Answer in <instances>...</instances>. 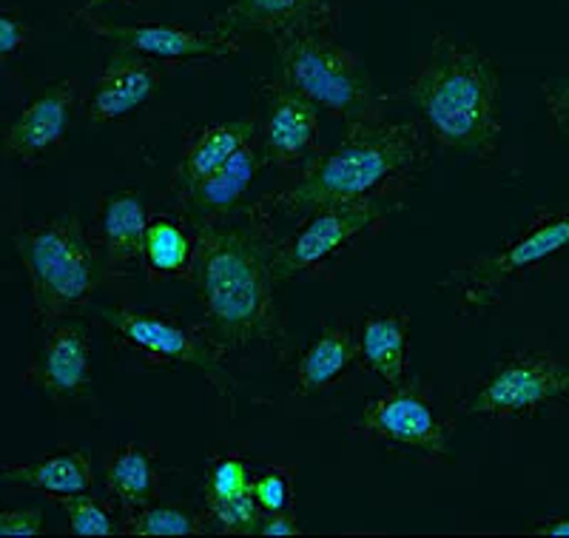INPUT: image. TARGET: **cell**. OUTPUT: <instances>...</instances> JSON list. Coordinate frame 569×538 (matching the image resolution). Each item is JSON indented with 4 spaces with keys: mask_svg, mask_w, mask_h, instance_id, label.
<instances>
[{
    "mask_svg": "<svg viewBox=\"0 0 569 538\" xmlns=\"http://www.w3.org/2000/svg\"><path fill=\"white\" fill-rule=\"evenodd\" d=\"M106 3H114V0H86L83 7H80V12H78V20L91 18V14H98L100 9L106 7Z\"/></svg>",
    "mask_w": 569,
    "mask_h": 538,
    "instance_id": "836d02e7",
    "label": "cell"
},
{
    "mask_svg": "<svg viewBox=\"0 0 569 538\" xmlns=\"http://www.w3.org/2000/svg\"><path fill=\"white\" fill-rule=\"evenodd\" d=\"M393 208L396 202L368 200L311 211L297 231L277 242L273 273L277 279H299L328 271L356 242L385 228Z\"/></svg>",
    "mask_w": 569,
    "mask_h": 538,
    "instance_id": "ba28073f",
    "label": "cell"
},
{
    "mask_svg": "<svg viewBox=\"0 0 569 538\" xmlns=\"http://www.w3.org/2000/svg\"><path fill=\"white\" fill-rule=\"evenodd\" d=\"M359 362L382 377L388 385L408 379L410 365V311L390 308V311L368 313L356 337Z\"/></svg>",
    "mask_w": 569,
    "mask_h": 538,
    "instance_id": "d6986e66",
    "label": "cell"
},
{
    "mask_svg": "<svg viewBox=\"0 0 569 538\" xmlns=\"http://www.w3.org/2000/svg\"><path fill=\"white\" fill-rule=\"evenodd\" d=\"M259 532L273 538L302 536V527H299L297 516H293L291 510H282V512H266V516H262V525H259Z\"/></svg>",
    "mask_w": 569,
    "mask_h": 538,
    "instance_id": "1f68e13d",
    "label": "cell"
},
{
    "mask_svg": "<svg viewBox=\"0 0 569 538\" xmlns=\"http://www.w3.org/2000/svg\"><path fill=\"white\" fill-rule=\"evenodd\" d=\"M262 151L257 149V140L240 149L231 160L222 166L217 175L206 177L202 182L191 186V189L174 195L188 211V217H211L231 211V208L242 206L253 186L259 166H262Z\"/></svg>",
    "mask_w": 569,
    "mask_h": 538,
    "instance_id": "44dd1931",
    "label": "cell"
},
{
    "mask_svg": "<svg viewBox=\"0 0 569 538\" xmlns=\"http://www.w3.org/2000/svg\"><path fill=\"white\" fill-rule=\"evenodd\" d=\"M259 103L257 143H262V160L279 171L299 175L322 149L319 106L284 78L259 86Z\"/></svg>",
    "mask_w": 569,
    "mask_h": 538,
    "instance_id": "8fae6325",
    "label": "cell"
},
{
    "mask_svg": "<svg viewBox=\"0 0 569 538\" xmlns=\"http://www.w3.org/2000/svg\"><path fill=\"white\" fill-rule=\"evenodd\" d=\"M194 260V237L188 222L171 217H154L146 231L142 266L154 279H188Z\"/></svg>",
    "mask_w": 569,
    "mask_h": 538,
    "instance_id": "cb8c5ba5",
    "label": "cell"
},
{
    "mask_svg": "<svg viewBox=\"0 0 569 538\" xmlns=\"http://www.w3.org/2000/svg\"><path fill=\"white\" fill-rule=\"evenodd\" d=\"M0 481L27 487L49 499H63V496L89 494L94 487V465L86 450H63V454H46L43 459L34 461L0 465Z\"/></svg>",
    "mask_w": 569,
    "mask_h": 538,
    "instance_id": "ffe728a7",
    "label": "cell"
},
{
    "mask_svg": "<svg viewBox=\"0 0 569 538\" xmlns=\"http://www.w3.org/2000/svg\"><path fill=\"white\" fill-rule=\"evenodd\" d=\"M120 532L126 536H197L206 532V519L191 516L182 507L171 505H149L140 510L120 512Z\"/></svg>",
    "mask_w": 569,
    "mask_h": 538,
    "instance_id": "d4e9b609",
    "label": "cell"
},
{
    "mask_svg": "<svg viewBox=\"0 0 569 538\" xmlns=\"http://www.w3.org/2000/svg\"><path fill=\"white\" fill-rule=\"evenodd\" d=\"M257 114L186 131L180 162L169 171V189L180 195V191L191 189L206 177L217 175L237 151L257 140Z\"/></svg>",
    "mask_w": 569,
    "mask_h": 538,
    "instance_id": "e0dca14e",
    "label": "cell"
},
{
    "mask_svg": "<svg viewBox=\"0 0 569 538\" xmlns=\"http://www.w3.org/2000/svg\"><path fill=\"white\" fill-rule=\"evenodd\" d=\"M98 248L103 257V268L111 277H123L137 262H142L146 231H149V211L146 202L134 191H117L100 200L98 220Z\"/></svg>",
    "mask_w": 569,
    "mask_h": 538,
    "instance_id": "ac0fdd59",
    "label": "cell"
},
{
    "mask_svg": "<svg viewBox=\"0 0 569 538\" xmlns=\"http://www.w3.org/2000/svg\"><path fill=\"white\" fill-rule=\"evenodd\" d=\"M543 109H547V120L552 129L569 137V63L563 66L561 74H552L541 83Z\"/></svg>",
    "mask_w": 569,
    "mask_h": 538,
    "instance_id": "f1b7e54d",
    "label": "cell"
},
{
    "mask_svg": "<svg viewBox=\"0 0 569 538\" xmlns=\"http://www.w3.org/2000/svg\"><path fill=\"white\" fill-rule=\"evenodd\" d=\"M282 78L319 109L353 123L385 120L388 94L376 89L368 66L337 40V29H293L271 38Z\"/></svg>",
    "mask_w": 569,
    "mask_h": 538,
    "instance_id": "5b68a950",
    "label": "cell"
},
{
    "mask_svg": "<svg viewBox=\"0 0 569 538\" xmlns=\"http://www.w3.org/2000/svg\"><path fill=\"white\" fill-rule=\"evenodd\" d=\"M32 297V322L40 331L60 319L78 317L94 302L106 277L98 242L74 215L20 222L14 231Z\"/></svg>",
    "mask_w": 569,
    "mask_h": 538,
    "instance_id": "277c9868",
    "label": "cell"
},
{
    "mask_svg": "<svg viewBox=\"0 0 569 538\" xmlns=\"http://www.w3.org/2000/svg\"><path fill=\"white\" fill-rule=\"evenodd\" d=\"M106 490L120 512L154 505L160 496V474L154 467V448L123 445L106 461Z\"/></svg>",
    "mask_w": 569,
    "mask_h": 538,
    "instance_id": "603a6c76",
    "label": "cell"
},
{
    "mask_svg": "<svg viewBox=\"0 0 569 538\" xmlns=\"http://www.w3.org/2000/svg\"><path fill=\"white\" fill-rule=\"evenodd\" d=\"M569 248V206L541 208L496 251L472 253L450 268L441 288L453 293V308L461 319H479L501 306L510 282L525 277Z\"/></svg>",
    "mask_w": 569,
    "mask_h": 538,
    "instance_id": "8992f818",
    "label": "cell"
},
{
    "mask_svg": "<svg viewBox=\"0 0 569 538\" xmlns=\"http://www.w3.org/2000/svg\"><path fill=\"white\" fill-rule=\"evenodd\" d=\"M103 325L114 331L117 342L134 350L137 357L154 365H194L206 377L213 379L220 390L233 388L231 377L222 368V359L202 333L200 322L191 325L182 317L162 308H103L98 313Z\"/></svg>",
    "mask_w": 569,
    "mask_h": 538,
    "instance_id": "9c48e42d",
    "label": "cell"
},
{
    "mask_svg": "<svg viewBox=\"0 0 569 538\" xmlns=\"http://www.w3.org/2000/svg\"><path fill=\"white\" fill-rule=\"evenodd\" d=\"M291 467H268L253 479V499L262 507V512L291 510L293 501V479Z\"/></svg>",
    "mask_w": 569,
    "mask_h": 538,
    "instance_id": "83f0119b",
    "label": "cell"
},
{
    "mask_svg": "<svg viewBox=\"0 0 569 538\" xmlns=\"http://www.w3.org/2000/svg\"><path fill=\"white\" fill-rule=\"evenodd\" d=\"M530 532H538V536H569V516H543V519H536L530 525Z\"/></svg>",
    "mask_w": 569,
    "mask_h": 538,
    "instance_id": "d6a6232c",
    "label": "cell"
},
{
    "mask_svg": "<svg viewBox=\"0 0 569 538\" xmlns=\"http://www.w3.org/2000/svg\"><path fill=\"white\" fill-rule=\"evenodd\" d=\"M268 200L211 217H188L194 237L191 282L200 297V328L226 362L248 350H273L284 342V317L277 306V220Z\"/></svg>",
    "mask_w": 569,
    "mask_h": 538,
    "instance_id": "6da1fadb",
    "label": "cell"
},
{
    "mask_svg": "<svg viewBox=\"0 0 569 538\" xmlns=\"http://www.w3.org/2000/svg\"><path fill=\"white\" fill-rule=\"evenodd\" d=\"M356 359H359V350H356L353 333L342 328V325H328L299 357L297 370H293L297 393H322L325 388H330L342 377Z\"/></svg>",
    "mask_w": 569,
    "mask_h": 538,
    "instance_id": "7402d4cb",
    "label": "cell"
},
{
    "mask_svg": "<svg viewBox=\"0 0 569 538\" xmlns=\"http://www.w3.org/2000/svg\"><path fill=\"white\" fill-rule=\"evenodd\" d=\"M54 501L63 507L66 519H69V530L74 536H114V532H120L114 516L94 496L78 494Z\"/></svg>",
    "mask_w": 569,
    "mask_h": 538,
    "instance_id": "4316f807",
    "label": "cell"
},
{
    "mask_svg": "<svg viewBox=\"0 0 569 538\" xmlns=\"http://www.w3.org/2000/svg\"><path fill=\"white\" fill-rule=\"evenodd\" d=\"M569 402V359L550 350H516L498 359L459 410L481 419H525Z\"/></svg>",
    "mask_w": 569,
    "mask_h": 538,
    "instance_id": "52a82bcc",
    "label": "cell"
},
{
    "mask_svg": "<svg viewBox=\"0 0 569 538\" xmlns=\"http://www.w3.org/2000/svg\"><path fill=\"white\" fill-rule=\"evenodd\" d=\"M46 532V516L40 507L0 510V536H40Z\"/></svg>",
    "mask_w": 569,
    "mask_h": 538,
    "instance_id": "f546056e",
    "label": "cell"
},
{
    "mask_svg": "<svg viewBox=\"0 0 569 538\" xmlns=\"http://www.w3.org/2000/svg\"><path fill=\"white\" fill-rule=\"evenodd\" d=\"M253 496V476L248 461L240 454H220L208 461L206 470V501L202 507L228 505Z\"/></svg>",
    "mask_w": 569,
    "mask_h": 538,
    "instance_id": "484cf974",
    "label": "cell"
},
{
    "mask_svg": "<svg viewBox=\"0 0 569 538\" xmlns=\"http://www.w3.org/2000/svg\"><path fill=\"white\" fill-rule=\"evenodd\" d=\"M80 98V83L74 78L54 80L38 98L29 100L20 114L7 126L0 146L9 157H18L23 166H40L54 151L63 149L69 134L71 114Z\"/></svg>",
    "mask_w": 569,
    "mask_h": 538,
    "instance_id": "4fadbf2b",
    "label": "cell"
},
{
    "mask_svg": "<svg viewBox=\"0 0 569 538\" xmlns=\"http://www.w3.org/2000/svg\"><path fill=\"white\" fill-rule=\"evenodd\" d=\"M430 166V137L413 120L353 123L333 149H319L297 180L266 197L273 215L302 220L348 202H396Z\"/></svg>",
    "mask_w": 569,
    "mask_h": 538,
    "instance_id": "7a4b0ae2",
    "label": "cell"
},
{
    "mask_svg": "<svg viewBox=\"0 0 569 538\" xmlns=\"http://www.w3.org/2000/svg\"><path fill=\"white\" fill-rule=\"evenodd\" d=\"M453 419H445L433 402V393L419 379L390 385L388 393L376 396L362 408V416L348 428L356 439L385 441L419 450L430 461L450 456Z\"/></svg>",
    "mask_w": 569,
    "mask_h": 538,
    "instance_id": "30bf717a",
    "label": "cell"
},
{
    "mask_svg": "<svg viewBox=\"0 0 569 538\" xmlns=\"http://www.w3.org/2000/svg\"><path fill=\"white\" fill-rule=\"evenodd\" d=\"M342 9L333 0H231L213 27L228 38L262 32L277 38L293 29H337Z\"/></svg>",
    "mask_w": 569,
    "mask_h": 538,
    "instance_id": "9a60e30c",
    "label": "cell"
},
{
    "mask_svg": "<svg viewBox=\"0 0 569 538\" xmlns=\"http://www.w3.org/2000/svg\"><path fill=\"white\" fill-rule=\"evenodd\" d=\"M421 117L436 149L456 160H490L501 143V80L479 46L439 32L416 58L399 94Z\"/></svg>",
    "mask_w": 569,
    "mask_h": 538,
    "instance_id": "3957f363",
    "label": "cell"
},
{
    "mask_svg": "<svg viewBox=\"0 0 569 538\" xmlns=\"http://www.w3.org/2000/svg\"><path fill=\"white\" fill-rule=\"evenodd\" d=\"M160 83L162 72L154 58L129 52V49H117L100 69L98 83H94L89 103H86V117L98 126L120 123L129 114H134L140 106L154 100Z\"/></svg>",
    "mask_w": 569,
    "mask_h": 538,
    "instance_id": "5bb4252c",
    "label": "cell"
},
{
    "mask_svg": "<svg viewBox=\"0 0 569 538\" xmlns=\"http://www.w3.org/2000/svg\"><path fill=\"white\" fill-rule=\"evenodd\" d=\"M94 38L114 43L117 49L146 54L154 60H200V58H228L240 52V40L228 38L217 29H186L174 23H109L91 14L80 20Z\"/></svg>",
    "mask_w": 569,
    "mask_h": 538,
    "instance_id": "7c38bea8",
    "label": "cell"
},
{
    "mask_svg": "<svg viewBox=\"0 0 569 538\" xmlns=\"http://www.w3.org/2000/svg\"><path fill=\"white\" fill-rule=\"evenodd\" d=\"M29 27L9 12H0V60L18 58L29 43Z\"/></svg>",
    "mask_w": 569,
    "mask_h": 538,
    "instance_id": "4dcf8cb0",
    "label": "cell"
},
{
    "mask_svg": "<svg viewBox=\"0 0 569 538\" xmlns=\"http://www.w3.org/2000/svg\"><path fill=\"white\" fill-rule=\"evenodd\" d=\"M34 379L49 399H74L91 388V337L78 319H60L43 328Z\"/></svg>",
    "mask_w": 569,
    "mask_h": 538,
    "instance_id": "2e32d148",
    "label": "cell"
}]
</instances>
